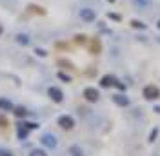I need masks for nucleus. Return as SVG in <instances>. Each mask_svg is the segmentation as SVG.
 Listing matches in <instances>:
<instances>
[{
	"label": "nucleus",
	"instance_id": "nucleus-10",
	"mask_svg": "<svg viewBox=\"0 0 160 156\" xmlns=\"http://www.w3.org/2000/svg\"><path fill=\"white\" fill-rule=\"evenodd\" d=\"M0 109H6V111H13V105H11V102L4 100V98H0Z\"/></svg>",
	"mask_w": 160,
	"mask_h": 156
},
{
	"label": "nucleus",
	"instance_id": "nucleus-4",
	"mask_svg": "<svg viewBox=\"0 0 160 156\" xmlns=\"http://www.w3.org/2000/svg\"><path fill=\"white\" fill-rule=\"evenodd\" d=\"M48 95H49L51 100H55V102H62V100H64V95H62V91H60L58 87H49Z\"/></svg>",
	"mask_w": 160,
	"mask_h": 156
},
{
	"label": "nucleus",
	"instance_id": "nucleus-7",
	"mask_svg": "<svg viewBox=\"0 0 160 156\" xmlns=\"http://www.w3.org/2000/svg\"><path fill=\"white\" fill-rule=\"evenodd\" d=\"M80 17L86 20V22H91V20H95V13L91 9H82V13H80Z\"/></svg>",
	"mask_w": 160,
	"mask_h": 156
},
{
	"label": "nucleus",
	"instance_id": "nucleus-17",
	"mask_svg": "<svg viewBox=\"0 0 160 156\" xmlns=\"http://www.w3.org/2000/svg\"><path fill=\"white\" fill-rule=\"evenodd\" d=\"M77 44H86V37L84 35H78L77 37Z\"/></svg>",
	"mask_w": 160,
	"mask_h": 156
},
{
	"label": "nucleus",
	"instance_id": "nucleus-16",
	"mask_svg": "<svg viewBox=\"0 0 160 156\" xmlns=\"http://www.w3.org/2000/svg\"><path fill=\"white\" fill-rule=\"evenodd\" d=\"M0 127H8V118L0 115Z\"/></svg>",
	"mask_w": 160,
	"mask_h": 156
},
{
	"label": "nucleus",
	"instance_id": "nucleus-21",
	"mask_svg": "<svg viewBox=\"0 0 160 156\" xmlns=\"http://www.w3.org/2000/svg\"><path fill=\"white\" fill-rule=\"evenodd\" d=\"M73 153H77V154H73V156H82V154H78V151H75V149H73Z\"/></svg>",
	"mask_w": 160,
	"mask_h": 156
},
{
	"label": "nucleus",
	"instance_id": "nucleus-23",
	"mask_svg": "<svg viewBox=\"0 0 160 156\" xmlns=\"http://www.w3.org/2000/svg\"><path fill=\"white\" fill-rule=\"evenodd\" d=\"M0 33H2V26H0Z\"/></svg>",
	"mask_w": 160,
	"mask_h": 156
},
{
	"label": "nucleus",
	"instance_id": "nucleus-1",
	"mask_svg": "<svg viewBox=\"0 0 160 156\" xmlns=\"http://www.w3.org/2000/svg\"><path fill=\"white\" fill-rule=\"evenodd\" d=\"M158 96H160L158 87H155V85H146L144 87V98L146 100H157Z\"/></svg>",
	"mask_w": 160,
	"mask_h": 156
},
{
	"label": "nucleus",
	"instance_id": "nucleus-19",
	"mask_svg": "<svg viewBox=\"0 0 160 156\" xmlns=\"http://www.w3.org/2000/svg\"><path fill=\"white\" fill-rule=\"evenodd\" d=\"M157 134H158V131L155 129V131L151 133V136H149V142H155V138H157Z\"/></svg>",
	"mask_w": 160,
	"mask_h": 156
},
{
	"label": "nucleus",
	"instance_id": "nucleus-15",
	"mask_svg": "<svg viewBox=\"0 0 160 156\" xmlns=\"http://www.w3.org/2000/svg\"><path fill=\"white\" fill-rule=\"evenodd\" d=\"M17 38H18L20 44H28V42H29V38H28V37H24V35H18Z\"/></svg>",
	"mask_w": 160,
	"mask_h": 156
},
{
	"label": "nucleus",
	"instance_id": "nucleus-11",
	"mask_svg": "<svg viewBox=\"0 0 160 156\" xmlns=\"http://www.w3.org/2000/svg\"><path fill=\"white\" fill-rule=\"evenodd\" d=\"M15 115L18 118H24V116H28V111H26V107H17L15 109Z\"/></svg>",
	"mask_w": 160,
	"mask_h": 156
},
{
	"label": "nucleus",
	"instance_id": "nucleus-9",
	"mask_svg": "<svg viewBox=\"0 0 160 156\" xmlns=\"http://www.w3.org/2000/svg\"><path fill=\"white\" fill-rule=\"evenodd\" d=\"M42 142H44V144H46L48 147H55V145H57V142H55V138L51 136V134H46V136L42 138Z\"/></svg>",
	"mask_w": 160,
	"mask_h": 156
},
{
	"label": "nucleus",
	"instance_id": "nucleus-13",
	"mask_svg": "<svg viewBox=\"0 0 160 156\" xmlns=\"http://www.w3.org/2000/svg\"><path fill=\"white\" fill-rule=\"evenodd\" d=\"M29 156H46V153H44L42 149H35V151H31Z\"/></svg>",
	"mask_w": 160,
	"mask_h": 156
},
{
	"label": "nucleus",
	"instance_id": "nucleus-6",
	"mask_svg": "<svg viewBox=\"0 0 160 156\" xmlns=\"http://www.w3.org/2000/svg\"><path fill=\"white\" fill-rule=\"evenodd\" d=\"M113 102H115L117 105H129V98L124 96V95H117V96H113Z\"/></svg>",
	"mask_w": 160,
	"mask_h": 156
},
{
	"label": "nucleus",
	"instance_id": "nucleus-3",
	"mask_svg": "<svg viewBox=\"0 0 160 156\" xmlns=\"http://www.w3.org/2000/svg\"><path fill=\"white\" fill-rule=\"evenodd\" d=\"M58 125L62 127V129H73V125H75V122H73V118L71 116H60L58 118Z\"/></svg>",
	"mask_w": 160,
	"mask_h": 156
},
{
	"label": "nucleus",
	"instance_id": "nucleus-14",
	"mask_svg": "<svg viewBox=\"0 0 160 156\" xmlns=\"http://www.w3.org/2000/svg\"><path fill=\"white\" fill-rule=\"evenodd\" d=\"M58 64H60V66H66L68 69L73 67V64H71V62H68V60H58Z\"/></svg>",
	"mask_w": 160,
	"mask_h": 156
},
{
	"label": "nucleus",
	"instance_id": "nucleus-2",
	"mask_svg": "<svg viewBox=\"0 0 160 156\" xmlns=\"http://www.w3.org/2000/svg\"><path fill=\"white\" fill-rule=\"evenodd\" d=\"M84 98H86L88 102H97V100H98V91L95 87L84 89Z\"/></svg>",
	"mask_w": 160,
	"mask_h": 156
},
{
	"label": "nucleus",
	"instance_id": "nucleus-8",
	"mask_svg": "<svg viewBox=\"0 0 160 156\" xmlns=\"http://www.w3.org/2000/svg\"><path fill=\"white\" fill-rule=\"evenodd\" d=\"M89 51L93 53V55H98V53H100V42H98L97 38L91 40V44H89Z\"/></svg>",
	"mask_w": 160,
	"mask_h": 156
},
{
	"label": "nucleus",
	"instance_id": "nucleus-5",
	"mask_svg": "<svg viewBox=\"0 0 160 156\" xmlns=\"http://www.w3.org/2000/svg\"><path fill=\"white\" fill-rule=\"evenodd\" d=\"M100 85H102V87H111V85H117V80L108 75V76H104L102 80H100Z\"/></svg>",
	"mask_w": 160,
	"mask_h": 156
},
{
	"label": "nucleus",
	"instance_id": "nucleus-18",
	"mask_svg": "<svg viewBox=\"0 0 160 156\" xmlns=\"http://www.w3.org/2000/svg\"><path fill=\"white\" fill-rule=\"evenodd\" d=\"M58 78H62L64 82H71V78L68 76V75H64V73H58Z\"/></svg>",
	"mask_w": 160,
	"mask_h": 156
},
{
	"label": "nucleus",
	"instance_id": "nucleus-12",
	"mask_svg": "<svg viewBox=\"0 0 160 156\" xmlns=\"http://www.w3.org/2000/svg\"><path fill=\"white\" fill-rule=\"evenodd\" d=\"M131 26H133V27H137V29H144V27H146V26H144L142 22H138V20H133V22H131Z\"/></svg>",
	"mask_w": 160,
	"mask_h": 156
},
{
	"label": "nucleus",
	"instance_id": "nucleus-20",
	"mask_svg": "<svg viewBox=\"0 0 160 156\" xmlns=\"http://www.w3.org/2000/svg\"><path fill=\"white\" fill-rule=\"evenodd\" d=\"M0 156H13L9 151H4V149H0Z\"/></svg>",
	"mask_w": 160,
	"mask_h": 156
},
{
	"label": "nucleus",
	"instance_id": "nucleus-22",
	"mask_svg": "<svg viewBox=\"0 0 160 156\" xmlns=\"http://www.w3.org/2000/svg\"><path fill=\"white\" fill-rule=\"evenodd\" d=\"M158 29H160V20H158Z\"/></svg>",
	"mask_w": 160,
	"mask_h": 156
}]
</instances>
